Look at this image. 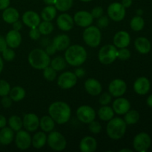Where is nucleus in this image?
I'll return each mask as SVG.
<instances>
[{
	"label": "nucleus",
	"mask_w": 152,
	"mask_h": 152,
	"mask_svg": "<svg viewBox=\"0 0 152 152\" xmlns=\"http://www.w3.org/2000/svg\"><path fill=\"white\" fill-rule=\"evenodd\" d=\"M145 26V21L141 16H135L131 19L130 27L134 31H140Z\"/></svg>",
	"instance_id": "obj_35"
},
{
	"label": "nucleus",
	"mask_w": 152,
	"mask_h": 152,
	"mask_svg": "<svg viewBox=\"0 0 152 152\" xmlns=\"http://www.w3.org/2000/svg\"><path fill=\"white\" fill-rule=\"evenodd\" d=\"M76 114L79 121L84 124H88L96 118L95 110L91 106L88 105H83L79 107Z\"/></svg>",
	"instance_id": "obj_9"
},
{
	"label": "nucleus",
	"mask_w": 152,
	"mask_h": 152,
	"mask_svg": "<svg viewBox=\"0 0 152 152\" xmlns=\"http://www.w3.org/2000/svg\"><path fill=\"white\" fill-rule=\"evenodd\" d=\"M26 92L25 90L21 86H15L10 88L9 96L11 98L13 102H19L25 97Z\"/></svg>",
	"instance_id": "obj_31"
},
{
	"label": "nucleus",
	"mask_w": 152,
	"mask_h": 152,
	"mask_svg": "<svg viewBox=\"0 0 152 152\" xmlns=\"http://www.w3.org/2000/svg\"><path fill=\"white\" fill-rule=\"evenodd\" d=\"M55 122L50 116H43L39 120V126L45 133L52 132L55 128Z\"/></svg>",
	"instance_id": "obj_30"
},
{
	"label": "nucleus",
	"mask_w": 152,
	"mask_h": 152,
	"mask_svg": "<svg viewBox=\"0 0 152 152\" xmlns=\"http://www.w3.org/2000/svg\"><path fill=\"white\" fill-rule=\"evenodd\" d=\"M101 31L97 26H90L86 28L83 34L85 43L91 48H96L101 42Z\"/></svg>",
	"instance_id": "obj_5"
},
{
	"label": "nucleus",
	"mask_w": 152,
	"mask_h": 152,
	"mask_svg": "<svg viewBox=\"0 0 152 152\" xmlns=\"http://www.w3.org/2000/svg\"><path fill=\"white\" fill-rule=\"evenodd\" d=\"M94 17L90 12L86 10H80L74 16V23L81 28H87L91 25Z\"/></svg>",
	"instance_id": "obj_15"
},
{
	"label": "nucleus",
	"mask_w": 152,
	"mask_h": 152,
	"mask_svg": "<svg viewBox=\"0 0 152 152\" xmlns=\"http://www.w3.org/2000/svg\"><path fill=\"white\" fill-rule=\"evenodd\" d=\"M133 0H122L121 4L124 6L125 8H129L132 6Z\"/></svg>",
	"instance_id": "obj_55"
},
{
	"label": "nucleus",
	"mask_w": 152,
	"mask_h": 152,
	"mask_svg": "<svg viewBox=\"0 0 152 152\" xmlns=\"http://www.w3.org/2000/svg\"><path fill=\"white\" fill-rule=\"evenodd\" d=\"M7 48V42H6L5 38L4 37H2V36H0V52L1 53Z\"/></svg>",
	"instance_id": "obj_50"
},
{
	"label": "nucleus",
	"mask_w": 152,
	"mask_h": 152,
	"mask_svg": "<svg viewBox=\"0 0 152 152\" xmlns=\"http://www.w3.org/2000/svg\"><path fill=\"white\" fill-rule=\"evenodd\" d=\"M117 58V48L114 45H106L99 49L98 59L102 65H111Z\"/></svg>",
	"instance_id": "obj_6"
},
{
	"label": "nucleus",
	"mask_w": 152,
	"mask_h": 152,
	"mask_svg": "<svg viewBox=\"0 0 152 152\" xmlns=\"http://www.w3.org/2000/svg\"><path fill=\"white\" fill-rule=\"evenodd\" d=\"M43 1L47 5H54L56 0H43Z\"/></svg>",
	"instance_id": "obj_56"
},
{
	"label": "nucleus",
	"mask_w": 152,
	"mask_h": 152,
	"mask_svg": "<svg viewBox=\"0 0 152 152\" xmlns=\"http://www.w3.org/2000/svg\"><path fill=\"white\" fill-rule=\"evenodd\" d=\"M74 0H56L54 6L56 10L61 12H66L71 8Z\"/></svg>",
	"instance_id": "obj_37"
},
{
	"label": "nucleus",
	"mask_w": 152,
	"mask_h": 152,
	"mask_svg": "<svg viewBox=\"0 0 152 152\" xmlns=\"http://www.w3.org/2000/svg\"><path fill=\"white\" fill-rule=\"evenodd\" d=\"M5 40L9 48H11L13 49L16 48L22 43V35L19 31L13 29L8 31V33L6 34Z\"/></svg>",
	"instance_id": "obj_22"
},
{
	"label": "nucleus",
	"mask_w": 152,
	"mask_h": 152,
	"mask_svg": "<svg viewBox=\"0 0 152 152\" xmlns=\"http://www.w3.org/2000/svg\"><path fill=\"white\" fill-rule=\"evenodd\" d=\"M56 48H55L54 46H53L52 44L49 45H48L47 47H46L45 52L48 53V54L49 55V56L53 55L55 53H56Z\"/></svg>",
	"instance_id": "obj_51"
},
{
	"label": "nucleus",
	"mask_w": 152,
	"mask_h": 152,
	"mask_svg": "<svg viewBox=\"0 0 152 152\" xmlns=\"http://www.w3.org/2000/svg\"><path fill=\"white\" fill-rule=\"evenodd\" d=\"M47 143L52 150L56 151H62L67 146V141L62 134L59 132H49L47 136Z\"/></svg>",
	"instance_id": "obj_7"
},
{
	"label": "nucleus",
	"mask_w": 152,
	"mask_h": 152,
	"mask_svg": "<svg viewBox=\"0 0 152 152\" xmlns=\"http://www.w3.org/2000/svg\"><path fill=\"white\" fill-rule=\"evenodd\" d=\"M46 143H47V135L43 131L37 132L31 139V145L37 149L43 148Z\"/></svg>",
	"instance_id": "obj_28"
},
{
	"label": "nucleus",
	"mask_w": 152,
	"mask_h": 152,
	"mask_svg": "<svg viewBox=\"0 0 152 152\" xmlns=\"http://www.w3.org/2000/svg\"><path fill=\"white\" fill-rule=\"evenodd\" d=\"M80 1H83V2H89V1H91L93 0H80Z\"/></svg>",
	"instance_id": "obj_61"
},
{
	"label": "nucleus",
	"mask_w": 152,
	"mask_h": 152,
	"mask_svg": "<svg viewBox=\"0 0 152 152\" xmlns=\"http://www.w3.org/2000/svg\"><path fill=\"white\" fill-rule=\"evenodd\" d=\"M10 0H0V10H4L9 7Z\"/></svg>",
	"instance_id": "obj_52"
},
{
	"label": "nucleus",
	"mask_w": 152,
	"mask_h": 152,
	"mask_svg": "<svg viewBox=\"0 0 152 152\" xmlns=\"http://www.w3.org/2000/svg\"><path fill=\"white\" fill-rule=\"evenodd\" d=\"M22 23L31 28H37L41 22L40 16L35 11L28 10L22 15Z\"/></svg>",
	"instance_id": "obj_16"
},
{
	"label": "nucleus",
	"mask_w": 152,
	"mask_h": 152,
	"mask_svg": "<svg viewBox=\"0 0 152 152\" xmlns=\"http://www.w3.org/2000/svg\"><path fill=\"white\" fill-rule=\"evenodd\" d=\"M77 83V77L74 72L65 71L59 76L57 85L60 88L68 90L74 88Z\"/></svg>",
	"instance_id": "obj_10"
},
{
	"label": "nucleus",
	"mask_w": 152,
	"mask_h": 152,
	"mask_svg": "<svg viewBox=\"0 0 152 152\" xmlns=\"http://www.w3.org/2000/svg\"><path fill=\"white\" fill-rule=\"evenodd\" d=\"M9 127L13 130L14 132H17L18 131L21 130L23 127V123L22 119L17 115H13L8 119Z\"/></svg>",
	"instance_id": "obj_36"
},
{
	"label": "nucleus",
	"mask_w": 152,
	"mask_h": 152,
	"mask_svg": "<svg viewBox=\"0 0 152 152\" xmlns=\"http://www.w3.org/2000/svg\"><path fill=\"white\" fill-rule=\"evenodd\" d=\"M136 50L141 54H147L151 51V44L149 40L143 37H138L134 42Z\"/></svg>",
	"instance_id": "obj_25"
},
{
	"label": "nucleus",
	"mask_w": 152,
	"mask_h": 152,
	"mask_svg": "<svg viewBox=\"0 0 152 152\" xmlns=\"http://www.w3.org/2000/svg\"><path fill=\"white\" fill-rule=\"evenodd\" d=\"M151 88L149 80L145 77H141L137 79L134 83V90L137 94L145 95L148 93Z\"/></svg>",
	"instance_id": "obj_21"
},
{
	"label": "nucleus",
	"mask_w": 152,
	"mask_h": 152,
	"mask_svg": "<svg viewBox=\"0 0 152 152\" xmlns=\"http://www.w3.org/2000/svg\"><path fill=\"white\" fill-rule=\"evenodd\" d=\"M49 116L58 125L68 123L71 116V109L68 103L62 101H56L50 105L48 108Z\"/></svg>",
	"instance_id": "obj_1"
},
{
	"label": "nucleus",
	"mask_w": 152,
	"mask_h": 152,
	"mask_svg": "<svg viewBox=\"0 0 152 152\" xmlns=\"http://www.w3.org/2000/svg\"><path fill=\"white\" fill-rule=\"evenodd\" d=\"M10 91V86L6 80H0V96L9 95Z\"/></svg>",
	"instance_id": "obj_40"
},
{
	"label": "nucleus",
	"mask_w": 152,
	"mask_h": 152,
	"mask_svg": "<svg viewBox=\"0 0 152 152\" xmlns=\"http://www.w3.org/2000/svg\"><path fill=\"white\" fill-rule=\"evenodd\" d=\"M84 87L86 92L91 96H99L102 91V87L99 81L94 78H89L85 82Z\"/></svg>",
	"instance_id": "obj_20"
},
{
	"label": "nucleus",
	"mask_w": 152,
	"mask_h": 152,
	"mask_svg": "<svg viewBox=\"0 0 152 152\" xmlns=\"http://www.w3.org/2000/svg\"><path fill=\"white\" fill-rule=\"evenodd\" d=\"M108 16L114 22H120L126 16V8L120 2H113L108 5L107 9Z\"/></svg>",
	"instance_id": "obj_11"
},
{
	"label": "nucleus",
	"mask_w": 152,
	"mask_h": 152,
	"mask_svg": "<svg viewBox=\"0 0 152 152\" xmlns=\"http://www.w3.org/2000/svg\"><path fill=\"white\" fill-rule=\"evenodd\" d=\"M12 25H13V29L16 30V31H19L22 28V21H19V19L15 22H13Z\"/></svg>",
	"instance_id": "obj_53"
},
{
	"label": "nucleus",
	"mask_w": 152,
	"mask_h": 152,
	"mask_svg": "<svg viewBox=\"0 0 152 152\" xmlns=\"http://www.w3.org/2000/svg\"><path fill=\"white\" fill-rule=\"evenodd\" d=\"M29 37L33 40H38L41 37V33L39 31L38 28H31L29 32Z\"/></svg>",
	"instance_id": "obj_47"
},
{
	"label": "nucleus",
	"mask_w": 152,
	"mask_h": 152,
	"mask_svg": "<svg viewBox=\"0 0 152 152\" xmlns=\"http://www.w3.org/2000/svg\"><path fill=\"white\" fill-rule=\"evenodd\" d=\"M14 139V131L10 127H4L0 131V143L7 145L11 143Z\"/></svg>",
	"instance_id": "obj_27"
},
{
	"label": "nucleus",
	"mask_w": 152,
	"mask_h": 152,
	"mask_svg": "<svg viewBox=\"0 0 152 152\" xmlns=\"http://www.w3.org/2000/svg\"><path fill=\"white\" fill-rule=\"evenodd\" d=\"M131 57V52L127 48H120V50H117V58L120 60H127Z\"/></svg>",
	"instance_id": "obj_43"
},
{
	"label": "nucleus",
	"mask_w": 152,
	"mask_h": 152,
	"mask_svg": "<svg viewBox=\"0 0 152 152\" xmlns=\"http://www.w3.org/2000/svg\"><path fill=\"white\" fill-rule=\"evenodd\" d=\"M12 102H13V100H12L11 98H10V96H8V95L2 96V99H1V105H2V106L4 107V108H10L12 105Z\"/></svg>",
	"instance_id": "obj_48"
},
{
	"label": "nucleus",
	"mask_w": 152,
	"mask_h": 152,
	"mask_svg": "<svg viewBox=\"0 0 152 152\" xmlns=\"http://www.w3.org/2000/svg\"><path fill=\"white\" fill-rule=\"evenodd\" d=\"M114 111L112 107L108 105H102L101 108L98 110V117L101 120L105 122H108L114 117Z\"/></svg>",
	"instance_id": "obj_29"
},
{
	"label": "nucleus",
	"mask_w": 152,
	"mask_h": 152,
	"mask_svg": "<svg viewBox=\"0 0 152 152\" xmlns=\"http://www.w3.org/2000/svg\"><path fill=\"white\" fill-rule=\"evenodd\" d=\"M79 148L82 152H94L97 148V142L93 137H85L80 141Z\"/></svg>",
	"instance_id": "obj_23"
},
{
	"label": "nucleus",
	"mask_w": 152,
	"mask_h": 152,
	"mask_svg": "<svg viewBox=\"0 0 152 152\" xmlns=\"http://www.w3.org/2000/svg\"><path fill=\"white\" fill-rule=\"evenodd\" d=\"M146 103L148 105V106H149L150 108H152V94L150 95L148 98H147Z\"/></svg>",
	"instance_id": "obj_57"
},
{
	"label": "nucleus",
	"mask_w": 152,
	"mask_h": 152,
	"mask_svg": "<svg viewBox=\"0 0 152 152\" xmlns=\"http://www.w3.org/2000/svg\"><path fill=\"white\" fill-rule=\"evenodd\" d=\"M1 53H2V58L7 62L13 60L16 56V53L11 48H7Z\"/></svg>",
	"instance_id": "obj_41"
},
{
	"label": "nucleus",
	"mask_w": 152,
	"mask_h": 152,
	"mask_svg": "<svg viewBox=\"0 0 152 152\" xmlns=\"http://www.w3.org/2000/svg\"><path fill=\"white\" fill-rule=\"evenodd\" d=\"M23 127L28 132H36L39 127V118L34 113H28L24 115L22 119Z\"/></svg>",
	"instance_id": "obj_14"
},
{
	"label": "nucleus",
	"mask_w": 152,
	"mask_h": 152,
	"mask_svg": "<svg viewBox=\"0 0 152 152\" xmlns=\"http://www.w3.org/2000/svg\"><path fill=\"white\" fill-rule=\"evenodd\" d=\"M87 56L88 53L86 48L80 45H70L65 52V61L74 67H79L85 63Z\"/></svg>",
	"instance_id": "obj_2"
},
{
	"label": "nucleus",
	"mask_w": 152,
	"mask_h": 152,
	"mask_svg": "<svg viewBox=\"0 0 152 152\" xmlns=\"http://www.w3.org/2000/svg\"><path fill=\"white\" fill-rule=\"evenodd\" d=\"M142 13H143V10H142V9H138V10H137V16H142Z\"/></svg>",
	"instance_id": "obj_59"
},
{
	"label": "nucleus",
	"mask_w": 152,
	"mask_h": 152,
	"mask_svg": "<svg viewBox=\"0 0 152 152\" xmlns=\"http://www.w3.org/2000/svg\"><path fill=\"white\" fill-rule=\"evenodd\" d=\"M31 136L26 130H19L15 137V143L19 150H27L31 145Z\"/></svg>",
	"instance_id": "obj_13"
},
{
	"label": "nucleus",
	"mask_w": 152,
	"mask_h": 152,
	"mask_svg": "<svg viewBox=\"0 0 152 152\" xmlns=\"http://www.w3.org/2000/svg\"><path fill=\"white\" fill-rule=\"evenodd\" d=\"M57 10L54 5H47L41 12V18L43 21L51 22L56 17Z\"/></svg>",
	"instance_id": "obj_32"
},
{
	"label": "nucleus",
	"mask_w": 152,
	"mask_h": 152,
	"mask_svg": "<svg viewBox=\"0 0 152 152\" xmlns=\"http://www.w3.org/2000/svg\"><path fill=\"white\" fill-rule=\"evenodd\" d=\"M74 74L77 76V78H82L86 75V71L83 68H77L74 71Z\"/></svg>",
	"instance_id": "obj_49"
},
{
	"label": "nucleus",
	"mask_w": 152,
	"mask_h": 152,
	"mask_svg": "<svg viewBox=\"0 0 152 152\" xmlns=\"http://www.w3.org/2000/svg\"><path fill=\"white\" fill-rule=\"evenodd\" d=\"M97 27L99 28H105L108 27L109 25V19L108 16H105L102 15L101 17L98 18L97 19Z\"/></svg>",
	"instance_id": "obj_45"
},
{
	"label": "nucleus",
	"mask_w": 152,
	"mask_h": 152,
	"mask_svg": "<svg viewBox=\"0 0 152 152\" xmlns=\"http://www.w3.org/2000/svg\"><path fill=\"white\" fill-rule=\"evenodd\" d=\"M3 68H4V62H3L2 58L0 56V74H1V71H2Z\"/></svg>",
	"instance_id": "obj_58"
},
{
	"label": "nucleus",
	"mask_w": 152,
	"mask_h": 152,
	"mask_svg": "<svg viewBox=\"0 0 152 152\" xmlns=\"http://www.w3.org/2000/svg\"><path fill=\"white\" fill-rule=\"evenodd\" d=\"M127 124L120 117H113L108 121L106 126V134L108 137L117 140L124 137Z\"/></svg>",
	"instance_id": "obj_3"
},
{
	"label": "nucleus",
	"mask_w": 152,
	"mask_h": 152,
	"mask_svg": "<svg viewBox=\"0 0 152 152\" xmlns=\"http://www.w3.org/2000/svg\"><path fill=\"white\" fill-rule=\"evenodd\" d=\"M43 77L48 82H53L57 77V71H55L50 65L43 69Z\"/></svg>",
	"instance_id": "obj_39"
},
{
	"label": "nucleus",
	"mask_w": 152,
	"mask_h": 152,
	"mask_svg": "<svg viewBox=\"0 0 152 152\" xmlns=\"http://www.w3.org/2000/svg\"><path fill=\"white\" fill-rule=\"evenodd\" d=\"M56 24H57L58 28L61 31L67 32V31H71L74 28V18L68 13H62L58 16L57 19H56Z\"/></svg>",
	"instance_id": "obj_19"
},
{
	"label": "nucleus",
	"mask_w": 152,
	"mask_h": 152,
	"mask_svg": "<svg viewBox=\"0 0 152 152\" xmlns=\"http://www.w3.org/2000/svg\"><path fill=\"white\" fill-rule=\"evenodd\" d=\"M114 45L117 48H127L131 42L130 34L125 31H120L117 32L113 39Z\"/></svg>",
	"instance_id": "obj_18"
},
{
	"label": "nucleus",
	"mask_w": 152,
	"mask_h": 152,
	"mask_svg": "<svg viewBox=\"0 0 152 152\" xmlns=\"http://www.w3.org/2000/svg\"><path fill=\"white\" fill-rule=\"evenodd\" d=\"M66 61H65V57H62V56H56L53 59H52L50 60V66L52 67L55 71H61L65 68L66 67Z\"/></svg>",
	"instance_id": "obj_34"
},
{
	"label": "nucleus",
	"mask_w": 152,
	"mask_h": 152,
	"mask_svg": "<svg viewBox=\"0 0 152 152\" xmlns=\"http://www.w3.org/2000/svg\"><path fill=\"white\" fill-rule=\"evenodd\" d=\"M6 125H7V120H6L5 117L0 114V129L5 127Z\"/></svg>",
	"instance_id": "obj_54"
},
{
	"label": "nucleus",
	"mask_w": 152,
	"mask_h": 152,
	"mask_svg": "<svg viewBox=\"0 0 152 152\" xmlns=\"http://www.w3.org/2000/svg\"><path fill=\"white\" fill-rule=\"evenodd\" d=\"M120 152H133L132 149H129V148H123V149L120 150Z\"/></svg>",
	"instance_id": "obj_60"
},
{
	"label": "nucleus",
	"mask_w": 152,
	"mask_h": 152,
	"mask_svg": "<svg viewBox=\"0 0 152 152\" xmlns=\"http://www.w3.org/2000/svg\"><path fill=\"white\" fill-rule=\"evenodd\" d=\"M112 108L114 113L118 115H124L131 109V103L126 98L120 96L113 102Z\"/></svg>",
	"instance_id": "obj_17"
},
{
	"label": "nucleus",
	"mask_w": 152,
	"mask_h": 152,
	"mask_svg": "<svg viewBox=\"0 0 152 152\" xmlns=\"http://www.w3.org/2000/svg\"><path fill=\"white\" fill-rule=\"evenodd\" d=\"M151 137L145 132H140L134 138L133 147L135 151L138 152L147 151L151 146Z\"/></svg>",
	"instance_id": "obj_8"
},
{
	"label": "nucleus",
	"mask_w": 152,
	"mask_h": 152,
	"mask_svg": "<svg viewBox=\"0 0 152 152\" xmlns=\"http://www.w3.org/2000/svg\"><path fill=\"white\" fill-rule=\"evenodd\" d=\"M50 57L45 50L40 48H35L31 50L28 55V62L32 68L37 70H43L49 66Z\"/></svg>",
	"instance_id": "obj_4"
},
{
	"label": "nucleus",
	"mask_w": 152,
	"mask_h": 152,
	"mask_svg": "<svg viewBox=\"0 0 152 152\" xmlns=\"http://www.w3.org/2000/svg\"><path fill=\"white\" fill-rule=\"evenodd\" d=\"M127 84L122 79H115L110 83L108 86V92L114 97H120L126 94Z\"/></svg>",
	"instance_id": "obj_12"
},
{
	"label": "nucleus",
	"mask_w": 152,
	"mask_h": 152,
	"mask_svg": "<svg viewBox=\"0 0 152 152\" xmlns=\"http://www.w3.org/2000/svg\"><path fill=\"white\" fill-rule=\"evenodd\" d=\"M37 28L42 35H49L53 32V29H54V27H53L52 22H48V21L41 22Z\"/></svg>",
	"instance_id": "obj_38"
},
{
	"label": "nucleus",
	"mask_w": 152,
	"mask_h": 152,
	"mask_svg": "<svg viewBox=\"0 0 152 152\" xmlns=\"http://www.w3.org/2000/svg\"><path fill=\"white\" fill-rule=\"evenodd\" d=\"M91 13L94 19H98V18L101 17L104 14V10L100 6H96V7H94L92 9Z\"/></svg>",
	"instance_id": "obj_46"
},
{
	"label": "nucleus",
	"mask_w": 152,
	"mask_h": 152,
	"mask_svg": "<svg viewBox=\"0 0 152 152\" xmlns=\"http://www.w3.org/2000/svg\"><path fill=\"white\" fill-rule=\"evenodd\" d=\"M124 121L127 125H134L140 120V114L136 110H129L124 114Z\"/></svg>",
	"instance_id": "obj_33"
},
{
	"label": "nucleus",
	"mask_w": 152,
	"mask_h": 152,
	"mask_svg": "<svg viewBox=\"0 0 152 152\" xmlns=\"http://www.w3.org/2000/svg\"><path fill=\"white\" fill-rule=\"evenodd\" d=\"M2 19L6 23L13 24L19 19V11L15 7H7L3 10Z\"/></svg>",
	"instance_id": "obj_26"
},
{
	"label": "nucleus",
	"mask_w": 152,
	"mask_h": 152,
	"mask_svg": "<svg viewBox=\"0 0 152 152\" xmlns=\"http://www.w3.org/2000/svg\"><path fill=\"white\" fill-rule=\"evenodd\" d=\"M111 99H112V96L110 94L109 92H105L99 96V103L101 105H108L111 103Z\"/></svg>",
	"instance_id": "obj_44"
},
{
	"label": "nucleus",
	"mask_w": 152,
	"mask_h": 152,
	"mask_svg": "<svg viewBox=\"0 0 152 152\" xmlns=\"http://www.w3.org/2000/svg\"><path fill=\"white\" fill-rule=\"evenodd\" d=\"M71 44V39L66 34H59L53 38L52 45L54 46L56 50L62 51L65 50Z\"/></svg>",
	"instance_id": "obj_24"
},
{
	"label": "nucleus",
	"mask_w": 152,
	"mask_h": 152,
	"mask_svg": "<svg viewBox=\"0 0 152 152\" xmlns=\"http://www.w3.org/2000/svg\"><path fill=\"white\" fill-rule=\"evenodd\" d=\"M88 129L91 133L94 134H97L102 131V126L99 122L94 120L88 123Z\"/></svg>",
	"instance_id": "obj_42"
}]
</instances>
